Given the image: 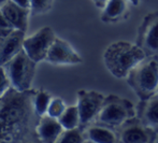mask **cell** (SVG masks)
I'll return each mask as SVG.
<instances>
[{
  "label": "cell",
  "mask_w": 158,
  "mask_h": 143,
  "mask_svg": "<svg viewBox=\"0 0 158 143\" xmlns=\"http://www.w3.org/2000/svg\"><path fill=\"white\" fill-rule=\"evenodd\" d=\"M128 11V0H109L103 8L101 21L103 23L112 24L121 21Z\"/></svg>",
  "instance_id": "2e32d148"
},
{
  "label": "cell",
  "mask_w": 158,
  "mask_h": 143,
  "mask_svg": "<svg viewBox=\"0 0 158 143\" xmlns=\"http://www.w3.org/2000/svg\"><path fill=\"white\" fill-rule=\"evenodd\" d=\"M126 80L140 100L148 99L156 95L158 89V56H146L130 71Z\"/></svg>",
  "instance_id": "3957f363"
},
{
  "label": "cell",
  "mask_w": 158,
  "mask_h": 143,
  "mask_svg": "<svg viewBox=\"0 0 158 143\" xmlns=\"http://www.w3.org/2000/svg\"><path fill=\"white\" fill-rule=\"evenodd\" d=\"M129 2H131L132 4H135V6H137V4H139V0H128Z\"/></svg>",
  "instance_id": "484cf974"
},
{
  "label": "cell",
  "mask_w": 158,
  "mask_h": 143,
  "mask_svg": "<svg viewBox=\"0 0 158 143\" xmlns=\"http://www.w3.org/2000/svg\"><path fill=\"white\" fill-rule=\"evenodd\" d=\"M51 100H52V97L45 90H35L32 103H33V110H35V114L39 116V117L46 114Z\"/></svg>",
  "instance_id": "ac0fdd59"
},
{
  "label": "cell",
  "mask_w": 158,
  "mask_h": 143,
  "mask_svg": "<svg viewBox=\"0 0 158 143\" xmlns=\"http://www.w3.org/2000/svg\"><path fill=\"white\" fill-rule=\"evenodd\" d=\"M12 1H14L15 3H17L21 6L29 9L30 8V1H31V0H12Z\"/></svg>",
  "instance_id": "cb8c5ba5"
},
{
  "label": "cell",
  "mask_w": 158,
  "mask_h": 143,
  "mask_svg": "<svg viewBox=\"0 0 158 143\" xmlns=\"http://www.w3.org/2000/svg\"><path fill=\"white\" fill-rule=\"evenodd\" d=\"M58 120L64 130H70V129L81 127V117H80L77 106L67 107L64 112L58 118Z\"/></svg>",
  "instance_id": "e0dca14e"
},
{
  "label": "cell",
  "mask_w": 158,
  "mask_h": 143,
  "mask_svg": "<svg viewBox=\"0 0 158 143\" xmlns=\"http://www.w3.org/2000/svg\"><path fill=\"white\" fill-rule=\"evenodd\" d=\"M35 90L11 88L0 107V143H41L37 135L39 116L33 110Z\"/></svg>",
  "instance_id": "6da1fadb"
},
{
  "label": "cell",
  "mask_w": 158,
  "mask_h": 143,
  "mask_svg": "<svg viewBox=\"0 0 158 143\" xmlns=\"http://www.w3.org/2000/svg\"><path fill=\"white\" fill-rule=\"evenodd\" d=\"M54 0H31L30 1V14L32 16L45 14L52 9Z\"/></svg>",
  "instance_id": "ffe728a7"
},
{
  "label": "cell",
  "mask_w": 158,
  "mask_h": 143,
  "mask_svg": "<svg viewBox=\"0 0 158 143\" xmlns=\"http://www.w3.org/2000/svg\"><path fill=\"white\" fill-rule=\"evenodd\" d=\"M95 3V6L97 8H100V9H103L104 6H106V3L109 2V0H93Z\"/></svg>",
  "instance_id": "d4e9b609"
},
{
  "label": "cell",
  "mask_w": 158,
  "mask_h": 143,
  "mask_svg": "<svg viewBox=\"0 0 158 143\" xmlns=\"http://www.w3.org/2000/svg\"><path fill=\"white\" fill-rule=\"evenodd\" d=\"M25 33V31L15 29L8 36L0 38V67H3L23 50Z\"/></svg>",
  "instance_id": "8fae6325"
},
{
  "label": "cell",
  "mask_w": 158,
  "mask_h": 143,
  "mask_svg": "<svg viewBox=\"0 0 158 143\" xmlns=\"http://www.w3.org/2000/svg\"><path fill=\"white\" fill-rule=\"evenodd\" d=\"M156 95L158 96V89H157V93H156Z\"/></svg>",
  "instance_id": "f1b7e54d"
},
{
  "label": "cell",
  "mask_w": 158,
  "mask_h": 143,
  "mask_svg": "<svg viewBox=\"0 0 158 143\" xmlns=\"http://www.w3.org/2000/svg\"><path fill=\"white\" fill-rule=\"evenodd\" d=\"M66 108H67L66 103H64V101L61 99V98H58V97L52 98L46 114H48V116H51V117L59 118L60 117V115L64 112Z\"/></svg>",
  "instance_id": "44dd1931"
},
{
  "label": "cell",
  "mask_w": 158,
  "mask_h": 143,
  "mask_svg": "<svg viewBox=\"0 0 158 143\" xmlns=\"http://www.w3.org/2000/svg\"><path fill=\"white\" fill-rule=\"evenodd\" d=\"M86 141L84 127H77L70 130H64L56 143H84Z\"/></svg>",
  "instance_id": "d6986e66"
},
{
  "label": "cell",
  "mask_w": 158,
  "mask_h": 143,
  "mask_svg": "<svg viewBox=\"0 0 158 143\" xmlns=\"http://www.w3.org/2000/svg\"><path fill=\"white\" fill-rule=\"evenodd\" d=\"M118 143H156L158 133L137 115L116 128Z\"/></svg>",
  "instance_id": "8992f818"
},
{
  "label": "cell",
  "mask_w": 158,
  "mask_h": 143,
  "mask_svg": "<svg viewBox=\"0 0 158 143\" xmlns=\"http://www.w3.org/2000/svg\"><path fill=\"white\" fill-rule=\"evenodd\" d=\"M133 116H135V109L132 102L127 98L111 94L106 97L103 106L94 123L116 129Z\"/></svg>",
  "instance_id": "277c9868"
},
{
  "label": "cell",
  "mask_w": 158,
  "mask_h": 143,
  "mask_svg": "<svg viewBox=\"0 0 158 143\" xmlns=\"http://www.w3.org/2000/svg\"><path fill=\"white\" fill-rule=\"evenodd\" d=\"M0 10L13 28L25 31V32L27 31L28 16L30 14V9L24 8V6L15 3L12 0H9L0 8Z\"/></svg>",
  "instance_id": "7c38bea8"
},
{
  "label": "cell",
  "mask_w": 158,
  "mask_h": 143,
  "mask_svg": "<svg viewBox=\"0 0 158 143\" xmlns=\"http://www.w3.org/2000/svg\"><path fill=\"white\" fill-rule=\"evenodd\" d=\"M13 30H15L14 28L12 27L10 23L8 22V19H6V16L3 15V13L0 10V38L6 37L9 33H11Z\"/></svg>",
  "instance_id": "603a6c76"
},
{
  "label": "cell",
  "mask_w": 158,
  "mask_h": 143,
  "mask_svg": "<svg viewBox=\"0 0 158 143\" xmlns=\"http://www.w3.org/2000/svg\"><path fill=\"white\" fill-rule=\"evenodd\" d=\"M145 57L146 54L138 44L127 41H116L106 48L103 62L113 77L126 79L130 71Z\"/></svg>",
  "instance_id": "7a4b0ae2"
},
{
  "label": "cell",
  "mask_w": 158,
  "mask_h": 143,
  "mask_svg": "<svg viewBox=\"0 0 158 143\" xmlns=\"http://www.w3.org/2000/svg\"><path fill=\"white\" fill-rule=\"evenodd\" d=\"M84 131L86 140L93 143H118L117 131L112 127L92 123L84 127Z\"/></svg>",
  "instance_id": "9a60e30c"
},
{
  "label": "cell",
  "mask_w": 158,
  "mask_h": 143,
  "mask_svg": "<svg viewBox=\"0 0 158 143\" xmlns=\"http://www.w3.org/2000/svg\"><path fill=\"white\" fill-rule=\"evenodd\" d=\"M64 130L58 118L51 117L46 114L41 116L38 120L37 135L41 143H56Z\"/></svg>",
  "instance_id": "4fadbf2b"
},
{
  "label": "cell",
  "mask_w": 158,
  "mask_h": 143,
  "mask_svg": "<svg viewBox=\"0 0 158 143\" xmlns=\"http://www.w3.org/2000/svg\"><path fill=\"white\" fill-rule=\"evenodd\" d=\"M84 143H93V142H90V141H88V140H86V141L84 142Z\"/></svg>",
  "instance_id": "83f0119b"
},
{
  "label": "cell",
  "mask_w": 158,
  "mask_h": 143,
  "mask_svg": "<svg viewBox=\"0 0 158 143\" xmlns=\"http://www.w3.org/2000/svg\"><path fill=\"white\" fill-rule=\"evenodd\" d=\"M35 65L37 62L28 56L24 48L6 62L3 67L11 86L19 91L29 90L35 73Z\"/></svg>",
  "instance_id": "5b68a950"
},
{
  "label": "cell",
  "mask_w": 158,
  "mask_h": 143,
  "mask_svg": "<svg viewBox=\"0 0 158 143\" xmlns=\"http://www.w3.org/2000/svg\"><path fill=\"white\" fill-rule=\"evenodd\" d=\"M11 88V82L8 78L4 67H0V97Z\"/></svg>",
  "instance_id": "7402d4cb"
},
{
  "label": "cell",
  "mask_w": 158,
  "mask_h": 143,
  "mask_svg": "<svg viewBox=\"0 0 158 143\" xmlns=\"http://www.w3.org/2000/svg\"><path fill=\"white\" fill-rule=\"evenodd\" d=\"M135 44L144 51L146 56H158V11L144 16L138 29Z\"/></svg>",
  "instance_id": "52a82bcc"
},
{
  "label": "cell",
  "mask_w": 158,
  "mask_h": 143,
  "mask_svg": "<svg viewBox=\"0 0 158 143\" xmlns=\"http://www.w3.org/2000/svg\"><path fill=\"white\" fill-rule=\"evenodd\" d=\"M6 1H9V0H0V8H1V6H3Z\"/></svg>",
  "instance_id": "4316f807"
},
{
  "label": "cell",
  "mask_w": 158,
  "mask_h": 143,
  "mask_svg": "<svg viewBox=\"0 0 158 143\" xmlns=\"http://www.w3.org/2000/svg\"><path fill=\"white\" fill-rule=\"evenodd\" d=\"M101 93L96 90L80 89L77 91V109L81 117V126L85 127L96 120L104 102Z\"/></svg>",
  "instance_id": "9c48e42d"
},
{
  "label": "cell",
  "mask_w": 158,
  "mask_h": 143,
  "mask_svg": "<svg viewBox=\"0 0 158 143\" xmlns=\"http://www.w3.org/2000/svg\"><path fill=\"white\" fill-rule=\"evenodd\" d=\"M46 61L53 65H79L83 62L80 54L67 41L56 38L46 56Z\"/></svg>",
  "instance_id": "30bf717a"
},
{
  "label": "cell",
  "mask_w": 158,
  "mask_h": 143,
  "mask_svg": "<svg viewBox=\"0 0 158 143\" xmlns=\"http://www.w3.org/2000/svg\"><path fill=\"white\" fill-rule=\"evenodd\" d=\"M56 36L51 27L45 26L33 33L32 36L25 38L23 48L33 61L38 62L45 60L48 53L52 46Z\"/></svg>",
  "instance_id": "ba28073f"
},
{
  "label": "cell",
  "mask_w": 158,
  "mask_h": 143,
  "mask_svg": "<svg viewBox=\"0 0 158 143\" xmlns=\"http://www.w3.org/2000/svg\"><path fill=\"white\" fill-rule=\"evenodd\" d=\"M135 115L158 133V96L140 100L135 108Z\"/></svg>",
  "instance_id": "5bb4252c"
}]
</instances>
